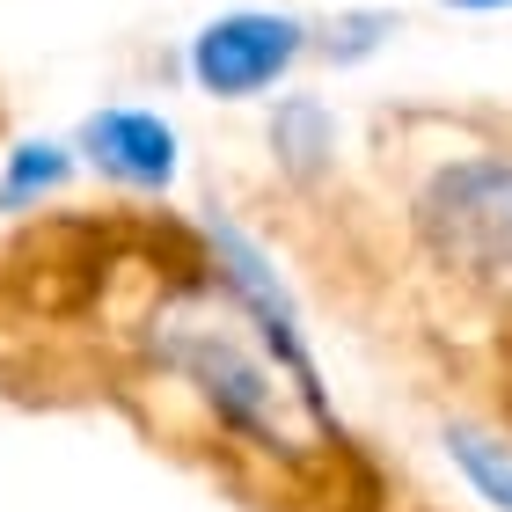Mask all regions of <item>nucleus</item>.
I'll return each instance as SVG.
<instances>
[{"label": "nucleus", "mask_w": 512, "mask_h": 512, "mask_svg": "<svg viewBox=\"0 0 512 512\" xmlns=\"http://www.w3.org/2000/svg\"><path fill=\"white\" fill-rule=\"evenodd\" d=\"M417 235L461 278H512V161H447L417 191Z\"/></svg>", "instance_id": "obj_2"}, {"label": "nucleus", "mask_w": 512, "mask_h": 512, "mask_svg": "<svg viewBox=\"0 0 512 512\" xmlns=\"http://www.w3.org/2000/svg\"><path fill=\"white\" fill-rule=\"evenodd\" d=\"M447 454H454V469L476 483L483 505L512 512V447H505L498 432H483V425H447Z\"/></svg>", "instance_id": "obj_7"}, {"label": "nucleus", "mask_w": 512, "mask_h": 512, "mask_svg": "<svg viewBox=\"0 0 512 512\" xmlns=\"http://www.w3.org/2000/svg\"><path fill=\"white\" fill-rule=\"evenodd\" d=\"M242 330H249V308L235 300L227 278H220V286H183L169 308L154 315V352H161V366H176V374L220 410V425H235V432H256V439H271V447H293L286 403L315 410L322 425L337 432V417L300 388L293 366L278 359L271 344L249 352Z\"/></svg>", "instance_id": "obj_1"}, {"label": "nucleus", "mask_w": 512, "mask_h": 512, "mask_svg": "<svg viewBox=\"0 0 512 512\" xmlns=\"http://www.w3.org/2000/svg\"><path fill=\"white\" fill-rule=\"evenodd\" d=\"M447 8H512V0H447Z\"/></svg>", "instance_id": "obj_10"}, {"label": "nucleus", "mask_w": 512, "mask_h": 512, "mask_svg": "<svg viewBox=\"0 0 512 512\" xmlns=\"http://www.w3.org/2000/svg\"><path fill=\"white\" fill-rule=\"evenodd\" d=\"M308 52V30L293 15H264V8H235L220 22H205L191 37V74L205 96H264L286 66Z\"/></svg>", "instance_id": "obj_3"}, {"label": "nucleus", "mask_w": 512, "mask_h": 512, "mask_svg": "<svg viewBox=\"0 0 512 512\" xmlns=\"http://www.w3.org/2000/svg\"><path fill=\"white\" fill-rule=\"evenodd\" d=\"M81 147L103 176L132 183V191H169V176H176V132L154 110H96L81 125Z\"/></svg>", "instance_id": "obj_5"}, {"label": "nucleus", "mask_w": 512, "mask_h": 512, "mask_svg": "<svg viewBox=\"0 0 512 512\" xmlns=\"http://www.w3.org/2000/svg\"><path fill=\"white\" fill-rule=\"evenodd\" d=\"M271 154H278V169H286L293 183H315L322 169H330V154H337L330 110H322L315 96H286L271 110Z\"/></svg>", "instance_id": "obj_6"}, {"label": "nucleus", "mask_w": 512, "mask_h": 512, "mask_svg": "<svg viewBox=\"0 0 512 512\" xmlns=\"http://www.w3.org/2000/svg\"><path fill=\"white\" fill-rule=\"evenodd\" d=\"M66 169H74V161H66L59 147H44V139L15 147V154H8V183H0V205H8V213H22V205H30L37 191H59Z\"/></svg>", "instance_id": "obj_8"}, {"label": "nucleus", "mask_w": 512, "mask_h": 512, "mask_svg": "<svg viewBox=\"0 0 512 512\" xmlns=\"http://www.w3.org/2000/svg\"><path fill=\"white\" fill-rule=\"evenodd\" d=\"M205 235H213V256H220V278H227V286H235V300L249 308V322H256V337H264L271 352H278V359H286L293 374H300V388H308L315 403H322V374H315V359H308V337H300V315H293V300H286V286H278L271 256L256 249V242L242 235L235 220H213V227H205ZM322 410H330V403H322Z\"/></svg>", "instance_id": "obj_4"}, {"label": "nucleus", "mask_w": 512, "mask_h": 512, "mask_svg": "<svg viewBox=\"0 0 512 512\" xmlns=\"http://www.w3.org/2000/svg\"><path fill=\"white\" fill-rule=\"evenodd\" d=\"M388 30H395V15H344L330 30V59H366Z\"/></svg>", "instance_id": "obj_9"}]
</instances>
